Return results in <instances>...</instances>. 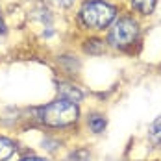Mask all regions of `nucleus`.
Returning <instances> with one entry per match:
<instances>
[{
    "label": "nucleus",
    "mask_w": 161,
    "mask_h": 161,
    "mask_svg": "<svg viewBox=\"0 0 161 161\" xmlns=\"http://www.w3.org/2000/svg\"><path fill=\"white\" fill-rule=\"evenodd\" d=\"M20 161H48L47 158H39V156H30V158H22Z\"/></svg>",
    "instance_id": "nucleus-12"
},
{
    "label": "nucleus",
    "mask_w": 161,
    "mask_h": 161,
    "mask_svg": "<svg viewBox=\"0 0 161 161\" xmlns=\"http://www.w3.org/2000/svg\"><path fill=\"white\" fill-rule=\"evenodd\" d=\"M87 126L91 128L93 133H102L104 128H106V117L100 115V113H93V115H89V119H87Z\"/></svg>",
    "instance_id": "nucleus-6"
},
{
    "label": "nucleus",
    "mask_w": 161,
    "mask_h": 161,
    "mask_svg": "<svg viewBox=\"0 0 161 161\" xmlns=\"http://www.w3.org/2000/svg\"><path fill=\"white\" fill-rule=\"evenodd\" d=\"M85 43H89V45H85V52H89V54L104 52V41H100V39H91V41H85Z\"/></svg>",
    "instance_id": "nucleus-10"
},
{
    "label": "nucleus",
    "mask_w": 161,
    "mask_h": 161,
    "mask_svg": "<svg viewBox=\"0 0 161 161\" xmlns=\"http://www.w3.org/2000/svg\"><path fill=\"white\" fill-rule=\"evenodd\" d=\"M43 2H47L54 8H61V9H67V8H70L74 4V0H43Z\"/></svg>",
    "instance_id": "nucleus-11"
},
{
    "label": "nucleus",
    "mask_w": 161,
    "mask_h": 161,
    "mask_svg": "<svg viewBox=\"0 0 161 161\" xmlns=\"http://www.w3.org/2000/svg\"><path fill=\"white\" fill-rule=\"evenodd\" d=\"M17 152V145L8 139V137H2L0 135V161H8L13 154Z\"/></svg>",
    "instance_id": "nucleus-5"
},
{
    "label": "nucleus",
    "mask_w": 161,
    "mask_h": 161,
    "mask_svg": "<svg viewBox=\"0 0 161 161\" xmlns=\"http://www.w3.org/2000/svg\"><path fill=\"white\" fill-rule=\"evenodd\" d=\"M6 32V24H4V19H2V15H0V33Z\"/></svg>",
    "instance_id": "nucleus-13"
},
{
    "label": "nucleus",
    "mask_w": 161,
    "mask_h": 161,
    "mask_svg": "<svg viewBox=\"0 0 161 161\" xmlns=\"http://www.w3.org/2000/svg\"><path fill=\"white\" fill-rule=\"evenodd\" d=\"M58 93H59V97L65 98V100H69V102H74V104H80L81 98H83V93H81L80 87H76V85H72V83H58Z\"/></svg>",
    "instance_id": "nucleus-4"
},
{
    "label": "nucleus",
    "mask_w": 161,
    "mask_h": 161,
    "mask_svg": "<svg viewBox=\"0 0 161 161\" xmlns=\"http://www.w3.org/2000/svg\"><path fill=\"white\" fill-rule=\"evenodd\" d=\"M63 161H91V152L87 148H76Z\"/></svg>",
    "instance_id": "nucleus-9"
},
{
    "label": "nucleus",
    "mask_w": 161,
    "mask_h": 161,
    "mask_svg": "<svg viewBox=\"0 0 161 161\" xmlns=\"http://www.w3.org/2000/svg\"><path fill=\"white\" fill-rule=\"evenodd\" d=\"M131 8L137 9L141 15H150L156 8V0H130Z\"/></svg>",
    "instance_id": "nucleus-7"
},
{
    "label": "nucleus",
    "mask_w": 161,
    "mask_h": 161,
    "mask_svg": "<svg viewBox=\"0 0 161 161\" xmlns=\"http://www.w3.org/2000/svg\"><path fill=\"white\" fill-rule=\"evenodd\" d=\"M117 17V8L106 0H85L80 8V20L89 30H104Z\"/></svg>",
    "instance_id": "nucleus-2"
},
{
    "label": "nucleus",
    "mask_w": 161,
    "mask_h": 161,
    "mask_svg": "<svg viewBox=\"0 0 161 161\" xmlns=\"http://www.w3.org/2000/svg\"><path fill=\"white\" fill-rule=\"evenodd\" d=\"M148 139L152 145H161V115L150 124L148 128Z\"/></svg>",
    "instance_id": "nucleus-8"
},
{
    "label": "nucleus",
    "mask_w": 161,
    "mask_h": 161,
    "mask_svg": "<svg viewBox=\"0 0 161 161\" xmlns=\"http://www.w3.org/2000/svg\"><path fill=\"white\" fill-rule=\"evenodd\" d=\"M78 117H80L78 104L69 102L65 98L54 100V102H50L45 108L39 109V120L43 124L50 126V128H65V126H70V124H74L78 120Z\"/></svg>",
    "instance_id": "nucleus-1"
},
{
    "label": "nucleus",
    "mask_w": 161,
    "mask_h": 161,
    "mask_svg": "<svg viewBox=\"0 0 161 161\" xmlns=\"http://www.w3.org/2000/svg\"><path fill=\"white\" fill-rule=\"evenodd\" d=\"M139 37V22L131 17H120L115 20L108 35V43L117 50L130 48Z\"/></svg>",
    "instance_id": "nucleus-3"
}]
</instances>
